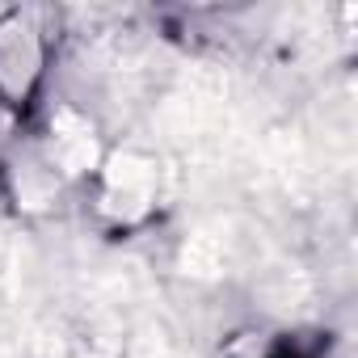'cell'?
Masks as SVG:
<instances>
[{"instance_id":"1","label":"cell","mask_w":358,"mask_h":358,"mask_svg":"<svg viewBox=\"0 0 358 358\" xmlns=\"http://www.w3.org/2000/svg\"><path fill=\"white\" fill-rule=\"evenodd\" d=\"M156 199V164L143 156H114L106 169V203L122 220H139Z\"/></svg>"},{"instance_id":"2","label":"cell","mask_w":358,"mask_h":358,"mask_svg":"<svg viewBox=\"0 0 358 358\" xmlns=\"http://www.w3.org/2000/svg\"><path fill=\"white\" fill-rule=\"evenodd\" d=\"M38 34L26 17H9L5 26H0V89L22 97L34 76H38Z\"/></svg>"},{"instance_id":"3","label":"cell","mask_w":358,"mask_h":358,"mask_svg":"<svg viewBox=\"0 0 358 358\" xmlns=\"http://www.w3.org/2000/svg\"><path fill=\"white\" fill-rule=\"evenodd\" d=\"M51 160L64 169V173H85L97 164V139H93V127L89 118H80L76 110H59L51 118Z\"/></svg>"}]
</instances>
